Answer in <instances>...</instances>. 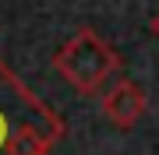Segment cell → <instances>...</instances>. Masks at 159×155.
<instances>
[{
    "label": "cell",
    "instance_id": "4",
    "mask_svg": "<svg viewBox=\"0 0 159 155\" xmlns=\"http://www.w3.org/2000/svg\"><path fill=\"white\" fill-rule=\"evenodd\" d=\"M148 32H152V35H156V42H159V11L148 18Z\"/></svg>",
    "mask_w": 159,
    "mask_h": 155
},
{
    "label": "cell",
    "instance_id": "3",
    "mask_svg": "<svg viewBox=\"0 0 159 155\" xmlns=\"http://www.w3.org/2000/svg\"><path fill=\"white\" fill-rule=\"evenodd\" d=\"M99 109H102V116H106V123H113L117 131H131V127L145 116L148 99H145V92H142V85H138V81L117 78L113 85L102 92Z\"/></svg>",
    "mask_w": 159,
    "mask_h": 155
},
{
    "label": "cell",
    "instance_id": "1",
    "mask_svg": "<svg viewBox=\"0 0 159 155\" xmlns=\"http://www.w3.org/2000/svg\"><path fill=\"white\" fill-rule=\"evenodd\" d=\"M120 63H124L120 53L110 46L92 25L74 28L67 39L60 42V50L53 53V71L81 95L106 92V85L117 78Z\"/></svg>",
    "mask_w": 159,
    "mask_h": 155
},
{
    "label": "cell",
    "instance_id": "2",
    "mask_svg": "<svg viewBox=\"0 0 159 155\" xmlns=\"http://www.w3.org/2000/svg\"><path fill=\"white\" fill-rule=\"evenodd\" d=\"M57 109L46 106L39 95L11 71V63L0 57V155H14V141L25 127L57 120Z\"/></svg>",
    "mask_w": 159,
    "mask_h": 155
}]
</instances>
